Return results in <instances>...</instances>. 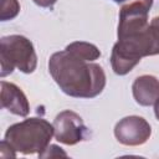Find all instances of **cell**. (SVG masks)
Returning <instances> with one entry per match:
<instances>
[{
	"label": "cell",
	"mask_w": 159,
	"mask_h": 159,
	"mask_svg": "<svg viewBox=\"0 0 159 159\" xmlns=\"http://www.w3.org/2000/svg\"><path fill=\"white\" fill-rule=\"evenodd\" d=\"M48 72L60 89L73 98H94L106 87V73L102 66L66 48L51 55Z\"/></svg>",
	"instance_id": "1"
},
{
	"label": "cell",
	"mask_w": 159,
	"mask_h": 159,
	"mask_svg": "<svg viewBox=\"0 0 159 159\" xmlns=\"http://www.w3.org/2000/svg\"><path fill=\"white\" fill-rule=\"evenodd\" d=\"M53 137V124L43 118H27L11 124L4 135V139L16 153L24 155L40 154L43 152Z\"/></svg>",
	"instance_id": "2"
},
{
	"label": "cell",
	"mask_w": 159,
	"mask_h": 159,
	"mask_svg": "<svg viewBox=\"0 0 159 159\" xmlns=\"http://www.w3.org/2000/svg\"><path fill=\"white\" fill-rule=\"evenodd\" d=\"M0 62L1 77L19 70L30 75L37 67V55L34 43L22 35H7L0 40Z\"/></svg>",
	"instance_id": "3"
},
{
	"label": "cell",
	"mask_w": 159,
	"mask_h": 159,
	"mask_svg": "<svg viewBox=\"0 0 159 159\" xmlns=\"http://www.w3.org/2000/svg\"><path fill=\"white\" fill-rule=\"evenodd\" d=\"M52 124L55 139L66 145H75L84 140L88 135V128L82 117L70 109L60 112Z\"/></svg>",
	"instance_id": "4"
},
{
	"label": "cell",
	"mask_w": 159,
	"mask_h": 159,
	"mask_svg": "<svg viewBox=\"0 0 159 159\" xmlns=\"http://www.w3.org/2000/svg\"><path fill=\"white\" fill-rule=\"evenodd\" d=\"M152 135V127L140 116H127L114 127L116 139L127 147H137L148 142Z\"/></svg>",
	"instance_id": "5"
},
{
	"label": "cell",
	"mask_w": 159,
	"mask_h": 159,
	"mask_svg": "<svg viewBox=\"0 0 159 159\" xmlns=\"http://www.w3.org/2000/svg\"><path fill=\"white\" fill-rule=\"evenodd\" d=\"M1 107L10 113L26 117L30 113V103L22 89L15 83L1 81Z\"/></svg>",
	"instance_id": "6"
},
{
	"label": "cell",
	"mask_w": 159,
	"mask_h": 159,
	"mask_svg": "<svg viewBox=\"0 0 159 159\" xmlns=\"http://www.w3.org/2000/svg\"><path fill=\"white\" fill-rule=\"evenodd\" d=\"M132 93L139 106H154L159 99V80L153 75L138 76L132 84Z\"/></svg>",
	"instance_id": "7"
},
{
	"label": "cell",
	"mask_w": 159,
	"mask_h": 159,
	"mask_svg": "<svg viewBox=\"0 0 159 159\" xmlns=\"http://www.w3.org/2000/svg\"><path fill=\"white\" fill-rule=\"evenodd\" d=\"M66 50L87 60V61H91V62H93L101 57L99 48L96 45H93L91 42H86V41H73L66 46Z\"/></svg>",
	"instance_id": "8"
},
{
	"label": "cell",
	"mask_w": 159,
	"mask_h": 159,
	"mask_svg": "<svg viewBox=\"0 0 159 159\" xmlns=\"http://www.w3.org/2000/svg\"><path fill=\"white\" fill-rule=\"evenodd\" d=\"M20 12V2L17 0H1L0 20L9 21L15 19Z\"/></svg>",
	"instance_id": "9"
},
{
	"label": "cell",
	"mask_w": 159,
	"mask_h": 159,
	"mask_svg": "<svg viewBox=\"0 0 159 159\" xmlns=\"http://www.w3.org/2000/svg\"><path fill=\"white\" fill-rule=\"evenodd\" d=\"M149 32L153 42L154 48V56L159 55V16H155L149 22Z\"/></svg>",
	"instance_id": "10"
},
{
	"label": "cell",
	"mask_w": 159,
	"mask_h": 159,
	"mask_svg": "<svg viewBox=\"0 0 159 159\" xmlns=\"http://www.w3.org/2000/svg\"><path fill=\"white\" fill-rule=\"evenodd\" d=\"M60 155H62V157H67V153L63 152L61 147L55 145V144H50L43 152H41V153L39 154L40 158H48V157L51 158V157H60Z\"/></svg>",
	"instance_id": "11"
},
{
	"label": "cell",
	"mask_w": 159,
	"mask_h": 159,
	"mask_svg": "<svg viewBox=\"0 0 159 159\" xmlns=\"http://www.w3.org/2000/svg\"><path fill=\"white\" fill-rule=\"evenodd\" d=\"M37 6L45 7V9H52L53 5L57 2V0H32Z\"/></svg>",
	"instance_id": "12"
},
{
	"label": "cell",
	"mask_w": 159,
	"mask_h": 159,
	"mask_svg": "<svg viewBox=\"0 0 159 159\" xmlns=\"http://www.w3.org/2000/svg\"><path fill=\"white\" fill-rule=\"evenodd\" d=\"M154 114H155V118L159 120V99L154 103Z\"/></svg>",
	"instance_id": "13"
},
{
	"label": "cell",
	"mask_w": 159,
	"mask_h": 159,
	"mask_svg": "<svg viewBox=\"0 0 159 159\" xmlns=\"http://www.w3.org/2000/svg\"><path fill=\"white\" fill-rule=\"evenodd\" d=\"M114 2H117V4H125V2H128V1H132V0H113Z\"/></svg>",
	"instance_id": "14"
}]
</instances>
